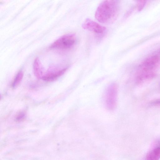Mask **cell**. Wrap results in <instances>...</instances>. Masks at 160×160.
I'll return each instance as SVG.
<instances>
[{
  "mask_svg": "<svg viewBox=\"0 0 160 160\" xmlns=\"http://www.w3.org/2000/svg\"><path fill=\"white\" fill-rule=\"evenodd\" d=\"M75 35L73 34L63 35L54 42L50 48L61 49H66L71 48L75 43Z\"/></svg>",
  "mask_w": 160,
  "mask_h": 160,
  "instance_id": "cell-3",
  "label": "cell"
},
{
  "mask_svg": "<svg viewBox=\"0 0 160 160\" xmlns=\"http://www.w3.org/2000/svg\"><path fill=\"white\" fill-rule=\"evenodd\" d=\"M160 159V143H158L148 152L144 160H159Z\"/></svg>",
  "mask_w": 160,
  "mask_h": 160,
  "instance_id": "cell-6",
  "label": "cell"
},
{
  "mask_svg": "<svg viewBox=\"0 0 160 160\" xmlns=\"http://www.w3.org/2000/svg\"><path fill=\"white\" fill-rule=\"evenodd\" d=\"M67 69V68L61 70L51 68L48 70L45 75L43 76L42 79L45 81L54 80L63 74Z\"/></svg>",
  "mask_w": 160,
  "mask_h": 160,
  "instance_id": "cell-5",
  "label": "cell"
},
{
  "mask_svg": "<svg viewBox=\"0 0 160 160\" xmlns=\"http://www.w3.org/2000/svg\"><path fill=\"white\" fill-rule=\"evenodd\" d=\"M26 116V114L24 112H22L18 114L16 118V121L20 122L24 119Z\"/></svg>",
  "mask_w": 160,
  "mask_h": 160,
  "instance_id": "cell-10",
  "label": "cell"
},
{
  "mask_svg": "<svg viewBox=\"0 0 160 160\" xmlns=\"http://www.w3.org/2000/svg\"><path fill=\"white\" fill-rule=\"evenodd\" d=\"M152 106H160V99H157L153 101L150 103Z\"/></svg>",
  "mask_w": 160,
  "mask_h": 160,
  "instance_id": "cell-11",
  "label": "cell"
},
{
  "mask_svg": "<svg viewBox=\"0 0 160 160\" xmlns=\"http://www.w3.org/2000/svg\"><path fill=\"white\" fill-rule=\"evenodd\" d=\"M82 28L98 34L104 33L106 28L98 23L88 18L84 21L82 25Z\"/></svg>",
  "mask_w": 160,
  "mask_h": 160,
  "instance_id": "cell-4",
  "label": "cell"
},
{
  "mask_svg": "<svg viewBox=\"0 0 160 160\" xmlns=\"http://www.w3.org/2000/svg\"><path fill=\"white\" fill-rule=\"evenodd\" d=\"M118 93V87L115 83H112L107 87L105 96V103L107 108L112 111L116 108Z\"/></svg>",
  "mask_w": 160,
  "mask_h": 160,
  "instance_id": "cell-2",
  "label": "cell"
},
{
  "mask_svg": "<svg viewBox=\"0 0 160 160\" xmlns=\"http://www.w3.org/2000/svg\"><path fill=\"white\" fill-rule=\"evenodd\" d=\"M33 72L35 76L37 78L42 79L43 77L42 69L39 61L38 58L36 59L34 62Z\"/></svg>",
  "mask_w": 160,
  "mask_h": 160,
  "instance_id": "cell-7",
  "label": "cell"
},
{
  "mask_svg": "<svg viewBox=\"0 0 160 160\" xmlns=\"http://www.w3.org/2000/svg\"><path fill=\"white\" fill-rule=\"evenodd\" d=\"M119 10L120 3L118 1H103L96 9L95 18L98 22L102 23L111 24L116 19Z\"/></svg>",
  "mask_w": 160,
  "mask_h": 160,
  "instance_id": "cell-1",
  "label": "cell"
},
{
  "mask_svg": "<svg viewBox=\"0 0 160 160\" xmlns=\"http://www.w3.org/2000/svg\"><path fill=\"white\" fill-rule=\"evenodd\" d=\"M23 74L22 71H20L16 76L12 86L13 88L17 87L20 83L23 77Z\"/></svg>",
  "mask_w": 160,
  "mask_h": 160,
  "instance_id": "cell-8",
  "label": "cell"
},
{
  "mask_svg": "<svg viewBox=\"0 0 160 160\" xmlns=\"http://www.w3.org/2000/svg\"><path fill=\"white\" fill-rule=\"evenodd\" d=\"M146 1L145 0H140L138 2L137 8L138 11H140L143 9L146 3Z\"/></svg>",
  "mask_w": 160,
  "mask_h": 160,
  "instance_id": "cell-9",
  "label": "cell"
}]
</instances>
